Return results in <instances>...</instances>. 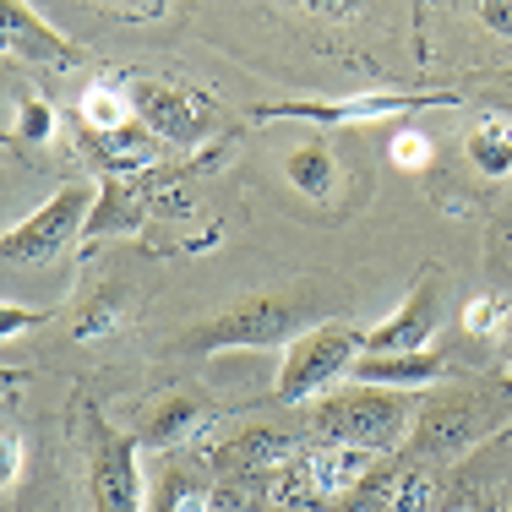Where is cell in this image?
I'll return each mask as SVG.
<instances>
[{
    "label": "cell",
    "instance_id": "1",
    "mask_svg": "<svg viewBox=\"0 0 512 512\" xmlns=\"http://www.w3.org/2000/svg\"><path fill=\"white\" fill-rule=\"evenodd\" d=\"M316 327V300L289 289V295H251L240 306L207 316L202 327H191L186 349L197 355H224V349H289L295 338H306Z\"/></svg>",
    "mask_w": 512,
    "mask_h": 512
},
{
    "label": "cell",
    "instance_id": "2",
    "mask_svg": "<svg viewBox=\"0 0 512 512\" xmlns=\"http://www.w3.org/2000/svg\"><path fill=\"white\" fill-rule=\"evenodd\" d=\"M316 431L338 447H360V453H371V458H387L414 431L409 393L349 382L344 393H327L322 404H316Z\"/></svg>",
    "mask_w": 512,
    "mask_h": 512
},
{
    "label": "cell",
    "instance_id": "3",
    "mask_svg": "<svg viewBox=\"0 0 512 512\" xmlns=\"http://www.w3.org/2000/svg\"><path fill=\"white\" fill-rule=\"evenodd\" d=\"M365 355V333L349 322H316L306 338L284 349V365H278V387L273 393L284 404H322L338 382H349L355 360Z\"/></svg>",
    "mask_w": 512,
    "mask_h": 512
},
{
    "label": "cell",
    "instance_id": "4",
    "mask_svg": "<svg viewBox=\"0 0 512 512\" xmlns=\"http://www.w3.org/2000/svg\"><path fill=\"white\" fill-rule=\"evenodd\" d=\"M93 202H99V186H88V180H66V186H60L44 207H33L22 224L6 229L0 256L17 267V262H50V256L71 251L77 240H88Z\"/></svg>",
    "mask_w": 512,
    "mask_h": 512
},
{
    "label": "cell",
    "instance_id": "5",
    "mask_svg": "<svg viewBox=\"0 0 512 512\" xmlns=\"http://www.w3.org/2000/svg\"><path fill=\"white\" fill-rule=\"evenodd\" d=\"M458 104V93H355V99H284V104H262L256 120H311V126H365V120H393V115H414V109H442Z\"/></svg>",
    "mask_w": 512,
    "mask_h": 512
},
{
    "label": "cell",
    "instance_id": "6",
    "mask_svg": "<svg viewBox=\"0 0 512 512\" xmlns=\"http://www.w3.org/2000/svg\"><path fill=\"white\" fill-rule=\"evenodd\" d=\"M131 104H137V120L153 131L169 148H202L207 131H213V115L197 93L175 88V82H153V77H131L126 82Z\"/></svg>",
    "mask_w": 512,
    "mask_h": 512
},
{
    "label": "cell",
    "instance_id": "7",
    "mask_svg": "<svg viewBox=\"0 0 512 512\" xmlns=\"http://www.w3.org/2000/svg\"><path fill=\"white\" fill-rule=\"evenodd\" d=\"M442 327V267H420L404 306L365 333V355H420Z\"/></svg>",
    "mask_w": 512,
    "mask_h": 512
},
{
    "label": "cell",
    "instance_id": "8",
    "mask_svg": "<svg viewBox=\"0 0 512 512\" xmlns=\"http://www.w3.org/2000/svg\"><path fill=\"white\" fill-rule=\"evenodd\" d=\"M93 512H148L142 496V469H137V442L115 436L109 425H93Z\"/></svg>",
    "mask_w": 512,
    "mask_h": 512
},
{
    "label": "cell",
    "instance_id": "9",
    "mask_svg": "<svg viewBox=\"0 0 512 512\" xmlns=\"http://www.w3.org/2000/svg\"><path fill=\"white\" fill-rule=\"evenodd\" d=\"M491 425H496L491 409H485L474 393L469 398H442V404H431L425 414H414L409 447L420 458H458V453H469Z\"/></svg>",
    "mask_w": 512,
    "mask_h": 512
},
{
    "label": "cell",
    "instance_id": "10",
    "mask_svg": "<svg viewBox=\"0 0 512 512\" xmlns=\"http://www.w3.org/2000/svg\"><path fill=\"white\" fill-rule=\"evenodd\" d=\"M0 22H6V50H11V60H28V71H44V66H77V60H82L77 44L60 39L50 22H44V11L22 6V0H6Z\"/></svg>",
    "mask_w": 512,
    "mask_h": 512
},
{
    "label": "cell",
    "instance_id": "11",
    "mask_svg": "<svg viewBox=\"0 0 512 512\" xmlns=\"http://www.w3.org/2000/svg\"><path fill=\"white\" fill-rule=\"evenodd\" d=\"M148 224V197L131 175H104L99 180V202H93V218H88V240H131L142 235Z\"/></svg>",
    "mask_w": 512,
    "mask_h": 512
},
{
    "label": "cell",
    "instance_id": "12",
    "mask_svg": "<svg viewBox=\"0 0 512 512\" xmlns=\"http://www.w3.org/2000/svg\"><path fill=\"white\" fill-rule=\"evenodd\" d=\"M376 474V458L371 453H360V447H338V442H327V447H316V453L306 458V480H311V491L322 496L327 507L333 502H344L349 491H360L365 480Z\"/></svg>",
    "mask_w": 512,
    "mask_h": 512
},
{
    "label": "cell",
    "instance_id": "13",
    "mask_svg": "<svg viewBox=\"0 0 512 512\" xmlns=\"http://www.w3.org/2000/svg\"><path fill=\"white\" fill-rule=\"evenodd\" d=\"M442 376V355L420 349V355H360L349 382L360 387H387V393H409V387H431Z\"/></svg>",
    "mask_w": 512,
    "mask_h": 512
},
{
    "label": "cell",
    "instance_id": "14",
    "mask_svg": "<svg viewBox=\"0 0 512 512\" xmlns=\"http://www.w3.org/2000/svg\"><path fill=\"white\" fill-rule=\"evenodd\" d=\"M284 175H289V186H295L306 202H316V207H333L338 202V153H333V142H327V137H306V142H300V148L284 158Z\"/></svg>",
    "mask_w": 512,
    "mask_h": 512
},
{
    "label": "cell",
    "instance_id": "15",
    "mask_svg": "<svg viewBox=\"0 0 512 512\" xmlns=\"http://www.w3.org/2000/svg\"><path fill=\"white\" fill-rule=\"evenodd\" d=\"M207 425V409L191 393H164L158 404L142 414V442L148 447H180L186 436H197Z\"/></svg>",
    "mask_w": 512,
    "mask_h": 512
},
{
    "label": "cell",
    "instance_id": "16",
    "mask_svg": "<svg viewBox=\"0 0 512 512\" xmlns=\"http://www.w3.org/2000/svg\"><path fill=\"white\" fill-rule=\"evenodd\" d=\"M77 115L88 120L93 137H115V131H126L131 120H137V104H131L126 88H115V82H88L77 99Z\"/></svg>",
    "mask_w": 512,
    "mask_h": 512
},
{
    "label": "cell",
    "instance_id": "17",
    "mask_svg": "<svg viewBox=\"0 0 512 512\" xmlns=\"http://www.w3.org/2000/svg\"><path fill=\"white\" fill-rule=\"evenodd\" d=\"M126 311H131V289H126V284H104V289H93V295L77 306V322H71V338H77V344H93V338H109L120 322H126Z\"/></svg>",
    "mask_w": 512,
    "mask_h": 512
},
{
    "label": "cell",
    "instance_id": "18",
    "mask_svg": "<svg viewBox=\"0 0 512 512\" xmlns=\"http://www.w3.org/2000/svg\"><path fill=\"white\" fill-rule=\"evenodd\" d=\"M463 148H469V164L480 169L485 180H507L512 175V126L507 120H480Z\"/></svg>",
    "mask_w": 512,
    "mask_h": 512
},
{
    "label": "cell",
    "instance_id": "19",
    "mask_svg": "<svg viewBox=\"0 0 512 512\" xmlns=\"http://www.w3.org/2000/svg\"><path fill=\"white\" fill-rule=\"evenodd\" d=\"M99 148L109 153L104 164H109V175H131V169H153L158 164V148L164 142L153 137L142 120H131L126 131H115V137H99Z\"/></svg>",
    "mask_w": 512,
    "mask_h": 512
},
{
    "label": "cell",
    "instance_id": "20",
    "mask_svg": "<svg viewBox=\"0 0 512 512\" xmlns=\"http://www.w3.org/2000/svg\"><path fill=\"white\" fill-rule=\"evenodd\" d=\"M284 458H289V436L267 431V425H251L235 442L218 447V463H224V469H256V463H284Z\"/></svg>",
    "mask_w": 512,
    "mask_h": 512
},
{
    "label": "cell",
    "instance_id": "21",
    "mask_svg": "<svg viewBox=\"0 0 512 512\" xmlns=\"http://www.w3.org/2000/svg\"><path fill=\"white\" fill-rule=\"evenodd\" d=\"M148 512H213L207 507V491L197 480H191V474H164V485H158V491L148 496Z\"/></svg>",
    "mask_w": 512,
    "mask_h": 512
},
{
    "label": "cell",
    "instance_id": "22",
    "mask_svg": "<svg viewBox=\"0 0 512 512\" xmlns=\"http://www.w3.org/2000/svg\"><path fill=\"white\" fill-rule=\"evenodd\" d=\"M507 322H512V306L502 295H491V289H480L474 300H463V333L496 338V333H507Z\"/></svg>",
    "mask_w": 512,
    "mask_h": 512
},
{
    "label": "cell",
    "instance_id": "23",
    "mask_svg": "<svg viewBox=\"0 0 512 512\" xmlns=\"http://www.w3.org/2000/svg\"><path fill=\"white\" fill-rule=\"evenodd\" d=\"M387 158H393L404 175H425V169H431V158H436V142L425 137V131L404 126V131H393V142H387Z\"/></svg>",
    "mask_w": 512,
    "mask_h": 512
},
{
    "label": "cell",
    "instance_id": "24",
    "mask_svg": "<svg viewBox=\"0 0 512 512\" xmlns=\"http://www.w3.org/2000/svg\"><path fill=\"white\" fill-rule=\"evenodd\" d=\"M431 502H436V480L425 469H404L393 480V512H431Z\"/></svg>",
    "mask_w": 512,
    "mask_h": 512
},
{
    "label": "cell",
    "instance_id": "25",
    "mask_svg": "<svg viewBox=\"0 0 512 512\" xmlns=\"http://www.w3.org/2000/svg\"><path fill=\"white\" fill-rule=\"evenodd\" d=\"M17 137L33 142V148H44V142L55 137V109L44 99H22L17 104Z\"/></svg>",
    "mask_w": 512,
    "mask_h": 512
},
{
    "label": "cell",
    "instance_id": "26",
    "mask_svg": "<svg viewBox=\"0 0 512 512\" xmlns=\"http://www.w3.org/2000/svg\"><path fill=\"white\" fill-rule=\"evenodd\" d=\"M17 474H22V436L17 425H6V496L17 491Z\"/></svg>",
    "mask_w": 512,
    "mask_h": 512
},
{
    "label": "cell",
    "instance_id": "27",
    "mask_svg": "<svg viewBox=\"0 0 512 512\" xmlns=\"http://www.w3.org/2000/svg\"><path fill=\"white\" fill-rule=\"evenodd\" d=\"M474 17L491 22V33H512V6H502V0H485V6H474Z\"/></svg>",
    "mask_w": 512,
    "mask_h": 512
},
{
    "label": "cell",
    "instance_id": "28",
    "mask_svg": "<svg viewBox=\"0 0 512 512\" xmlns=\"http://www.w3.org/2000/svg\"><path fill=\"white\" fill-rule=\"evenodd\" d=\"M44 316H50V311H22L17 300H11V306H6V338H17V327H22V322H28V327H39Z\"/></svg>",
    "mask_w": 512,
    "mask_h": 512
},
{
    "label": "cell",
    "instance_id": "29",
    "mask_svg": "<svg viewBox=\"0 0 512 512\" xmlns=\"http://www.w3.org/2000/svg\"><path fill=\"white\" fill-rule=\"evenodd\" d=\"M502 109H507V115H512V99H502Z\"/></svg>",
    "mask_w": 512,
    "mask_h": 512
},
{
    "label": "cell",
    "instance_id": "30",
    "mask_svg": "<svg viewBox=\"0 0 512 512\" xmlns=\"http://www.w3.org/2000/svg\"><path fill=\"white\" fill-rule=\"evenodd\" d=\"M507 512H512V496H507Z\"/></svg>",
    "mask_w": 512,
    "mask_h": 512
}]
</instances>
